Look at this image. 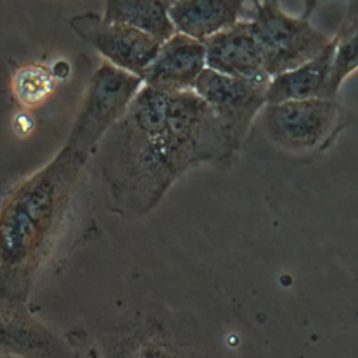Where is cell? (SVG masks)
<instances>
[{"label":"cell","instance_id":"1","mask_svg":"<svg viewBox=\"0 0 358 358\" xmlns=\"http://www.w3.org/2000/svg\"><path fill=\"white\" fill-rule=\"evenodd\" d=\"M235 154L196 90L168 92L143 84L106 133L101 172L108 203L122 215L147 214L182 173Z\"/></svg>","mask_w":358,"mask_h":358},{"label":"cell","instance_id":"2","mask_svg":"<svg viewBox=\"0 0 358 358\" xmlns=\"http://www.w3.org/2000/svg\"><path fill=\"white\" fill-rule=\"evenodd\" d=\"M66 162L62 151L55 161L27 182L15 200L10 203V211L3 217V274L21 270L32 257V250L42 242L55 211L59 208V182H55Z\"/></svg>","mask_w":358,"mask_h":358},{"label":"cell","instance_id":"3","mask_svg":"<svg viewBox=\"0 0 358 358\" xmlns=\"http://www.w3.org/2000/svg\"><path fill=\"white\" fill-rule=\"evenodd\" d=\"M143 84L140 76L103 60L90 80L64 150L84 162L90 150L124 115Z\"/></svg>","mask_w":358,"mask_h":358},{"label":"cell","instance_id":"4","mask_svg":"<svg viewBox=\"0 0 358 358\" xmlns=\"http://www.w3.org/2000/svg\"><path fill=\"white\" fill-rule=\"evenodd\" d=\"M249 21L270 77L313 59L331 41L306 18L285 13L275 0H253Z\"/></svg>","mask_w":358,"mask_h":358},{"label":"cell","instance_id":"5","mask_svg":"<svg viewBox=\"0 0 358 358\" xmlns=\"http://www.w3.org/2000/svg\"><path fill=\"white\" fill-rule=\"evenodd\" d=\"M340 105L336 98L288 99L266 103L262 126L268 141L289 152H305L324 145L338 130Z\"/></svg>","mask_w":358,"mask_h":358},{"label":"cell","instance_id":"6","mask_svg":"<svg viewBox=\"0 0 358 358\" xmlns=\"http://www.w3.org/2000/svg\"><path fill=\"white\" fill-rule=\"evenodd\" d=\"M268 83L228 76L206 67L194 90L210 103L236 152L257 113L267 103Z\"/></svg>","mask_w":358,"mask_h":358},{"label":"cell","instance_id":"7","mask_svg":"<svg viewBox=\"0 0 358 358\" xmlns=\"http://www.w3.org/2000/svg\"><path fill=\"white\" fill-rule=\"evenodd\" d=\"M70 27L105 60L140 77L164 43L157 36L133 25L108 21L102 15L91 13L71 18Z\"/></svg>","mask_w":358,"mask_h":358},{"label":"cell","instance_id":"8","mask_svg":"<svg viewBox=\"0 0 358 358\" xmlns=\"http://www.w3.org/2000/svg\"><path fill=\"white\" fill-rule=\"evenodd\" d=\"M206 67L204 41L176 31L161 45L141 78L145 85L168 92L194 90Z\"/></svg>","mask_w":358,"mask_h":358},{"label":"cell","instance_id":"9","mask_svg":"<svg viewBox=\"0 0 358 358\" xmlns=\"http://www.w3.org/2000/svg\"><path fill=\"white\" fill-rule=\"evenodd\" d=\"M207 67L220 73L257 83H270L262 50L249 20H239L234 25L214 34L204 41Z\"/></svg>","mask_w":358,"mask_h":358},{"label":"cell","instance_id":"10","mask_svg":"<svg viewBox=\"0 0 358 358\" xmlns=\"http://www.w3.org/2000/svg\"><path fill=\"white\" fill-rule=\"evenodd\" d=\"M249 0H172L169 17L178 32L206 41L241 20Z\"/></svg>","mask_w":358,"mask_h":358},{"label":"cell","instance_id":"11","mask_svg":"<svg viewBox=\"0 0 358 358\" xmlns=\"http://www.w3.org/2000/svg\"><path fill=\"white\" fill-rule=\"evenodd\" d=\"M334 50V36L329 45L313 59L301 66L271 77L267 85V103L288 99L330 98L329 77Z\"/></svg>","mask_w":358,"mask_h":358},{"label":"cell","instance_id":"12","mask_svg":"<svg viewBox=\"0 0 358 358\" xmlns=\"http://www.w3.org/2000/svg\"><path fill=\"white\" fill-rule=\"evenodd\" d=\"M172 0H106L102 17L143 29L162 42L176 29L169 17Z\"/></svg>","mask_w":358,"mask_h":358},{"label":"cell","instance_id":"13","mask_svg":"<svg viewBox=\"0 0 358 358\" xmlns=\"http://www.w3.org/2000/svg\"><path fill=\"white\" fill-rule=\"evenodd\" d=\"M55 77L43 64L32 63L17 70L13 78V94L24 106L45 102L55 90Z\"/></svg>","mask_w":358,"mask_h":358},{"label":"cell","instance_id":"14","mask_svg":"<svg viewBox=\"0 0 358 358\" xmlns=\"http://www.w3.org/2000/svg\"><path fill=\"white\" fill-rule=\"evenodd\" d=\"M358 70V25L334 35V50L329 77V96L336 98L343 81Z\"/></svg>","mask_w":358,"mask_h":358},{"label":"cell","instance_id":"15","mask_svg":"<svg viewBox=\"0 0 358 358\" xmlns=\"http://www.w3.org/2000/svg\"><path fill=\"white\" fill-rule=\"evenodd\" d=\"M10 319L3 315V326H1V340L3 347L10 344L15 350L21 347L24 350H43L52 348L50 338L46 336V330L35 324L29 317L24 316L25 313L21 309L10 308Z\"/></svg>","mask_w":358,"mask_h":358}]
</instances>
